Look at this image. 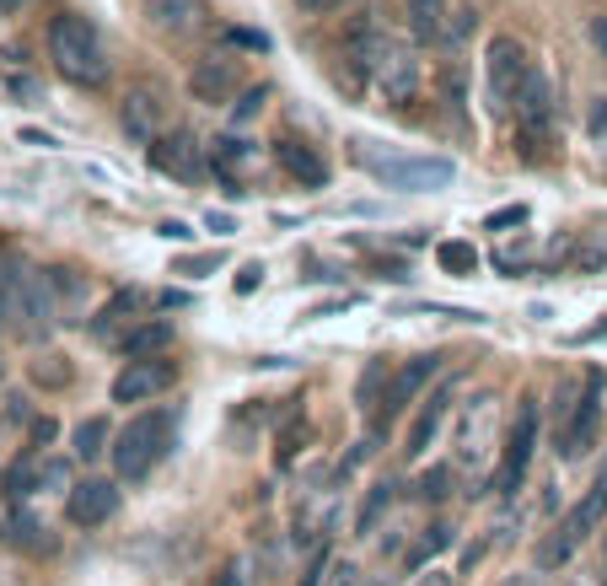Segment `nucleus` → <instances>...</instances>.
I'll return each instance as SVG.
<instances>
[{
  "label": "nucleus",
  "instance_id": "f3484780",
  "mask_svg": "<svg viewBox=\"0 0 607 586\" xmlns=\"http://www.w3.org/2000/svg\"><path fill=\"white\" fill-rule=\"evenodd\" d=\"M145 16H151L156 33L188 38V33L205 22V0H145Z\"/></svg>",
  "mask_w": 607,
  "mask_h": 586
},
{
  "label": "nucleus",
  "instance_id": "9b49d317",
  "mask_svg": "<svg viewBox=\"0 0 607 586\" xmlns=\"http://www.w3.org/2000/svg\"><path fill=\"white\" fill-rule=\"evenodd\" d=\"M516 125L527 130V140L538 145L553 125V114H559V97H553V81H548L544 70H527V81H522V92H516Z\"/></svg>",
  "mask_w": 607,
  "mask_h": 586
},
{
  "label": "nucleus",
  "instance_id": "72a5a7b5",
  "mask_svg": "<svg viewBox=\"0 0 607 586\" xmlns=\"http://www.w3.org/2000/svg\"><path fill=\"white\" fill-rule=\"evenodd\" d=\"M586 130H592V140H597V145H607V97H597V103H592Z\"/></svg>",
  "mask_w": 607,
  "mask_h": 586
},
{
  "label": "nucleus",
  "instance_id": "2eb2a0df",
  "mask_svg": "<svg viewBox=\"0 0 607 586\" xmlns=\"http://www.w3.org/2000/svg\"><path fill=\"white\" fill-rule=\"evenodd\" d=\"M435 377H441V355H415V361H409V366L393 377L387 398H382V403H387V420H393L398 409H409V403L420 398V388H425V383H435Z\"/></svg>",
  "mask_w": 607,
  "mask_h": 586
},
{
  "label": "nucleus",
  "instance_id": "473e14b6",
  "mask_svg": "<svg viewBox=\"0 0 607 586\" xmlns=\"http://www.w3.org/2000/svg\"><path fill=\"white\" fill-rule=\"evenodd\" d=\"M328 586H361V565H350V560H334V565H328Z\"/></svg>",
  "mask_w": 607,
  "mask_h": 586
},
{
  "label": "nucleus",
  "instance_id": "4468645a",
  "mask_svg": "<svg viewBox=\"0 0 607 586\" xmlns=\"http://www.w3.org/2000/svg\"><path fill=\"white\" fill-rule=\"evenodd\" d=\"M124 134L135 140V145H151L156 134H162V125H167V114H162V97L151 92V86H135L129 97H124Z\"/></svg>",
  "mask_w": 607,
  "mask_h": 586
},
{
  "label": "nucleus",
  "instance_id": "aec40b11",
  "mask_svg": "<svg viewBox=\"0 0 607 586\" xmlns=\"http://www.w3.org/2000/svg\"><path fill=\"white\" fill-rule=\"evenodd\" d=\"M446 0H404V16H409V33L420 44H441L446 38Z\"/></svg>",
  "mask_w": 607,
  "mask_h": 586
},
{
  "label": "nucleus",
  "instance_id": "58836bf2",
  "mask_svg": "<svg viewBox=\"0 0 607 586\" xmlns=\"http://www.w3.org/2000/svg\"><path fill=\"white\" fill-rule=\"evenodd\" d=\"M232 44H243V49H258V55L269 49V38H264V33H247V27H237V33H232Z\"/></svg>",
  "mask_w": 607,
  "mask_h": 586
},
{
  "label": "nucleus",
  "instance_id": "de8ad7c7",
  "mask_svg": "<svg viewBox=\"0 0 607 586\" xmlns=\"http://www.w3.org/2000/svg\"><path fill=\"white\" fill-rule=\"evenodd\" d=\"M505 586H548V582H544V576H511Z\"/></svg>",
  "mask_w": 607,
  "mask_h": 586
},
{
  "label": "nucleus",
  "instance_id": "cd10ccee",
  "mask_svg": "<svg viewBox=\"0 0 607 586\" xmlns=\"http://www.w3.org/2000/svg\"><path fill=\"white\" fill-rule=\"evenodd\" d=\"M135 302H140L135 291H119V296H114V302H108V307L92 318V333H97V339H108V333H114V324H124V313H135Z\"/></svg>",
  "mask_w": 607,
  "mask_h": 586
},
{
  "label": "nucleus",
  "instance_id": "f257e3e1",
  "mask_svg": "<svg viewBox=\"0 0 607 586\" xmlns=\"http://www.w3.org/2000/svg\"><path fill=\"white\" fill-rule=\"evenodd\" d=\"M350 55H355V66L371 75V86H376L387 103H415V92H420V55H415L404 38H393V33L361 22V27L350 33Z\"/></svg>",
  "mask_w": 607,
  "mask_h": 586
},
{
  "label": "nucleus",
  "instance_id": "49530a36",
  "mask_svg": "<svg viewBox=\"0 0 607 586\" xmlns=\"http://www.w3.org/2000/svg\"><path fill=\"white\" fill-rule=\"evenodd\" d=\"M323 571H328V560H317V565H312V576H306L302 586H323Z\"/></svg>",
  "mask_w": 607,
  "mask_h": 586
},
{
  "label": "nucleus",
  "instance_id": "79ce46f5",
  "mask_svg": "<svg viewBox=\"0 0 607 586\" xmlns=\"http://www.w3.org/2000/svg\"><path fill=\"white\" fill-rule=\"evenodd\" d=\"M592 44L607 55V16H592Z\"/></svg>",
  "mask_w": 607,
  "mask_h": 586
},
{
  "label": "nucleus",
  "instance_id": "dca6fc26",
  "mask_svg": "<svg viewBox=\"0 0 607 586\" xmlns=\"http://www.w3.org/2000/svg\"><path fill=\"white\" fill-rule=\"evenodd\" d=\"M188 86H194L199 103H226V97L237 92V60H226V55H221V60H215V55L199 60L194 75H188Z\"/></svg>",
  "mask_w": 607,
  "mask_h": 586
},
{
  "label": "nucleus",
  "instance_id": "1a4fd4ad",
  "mask_svg": "<svg viewBox=\"0 0 607 586\" xmlns=\"http://www.w3.org/2000/svg\"><path fill=\"white\" fill-rule=\"evenodd\" d=\"M527 70L533 66H527V55H522L516 38H494V44H489V103H494V114H505V108L516 103Z\"/></svg>",
  "mask_w": 607,
  "mask_h": 586
},
{
  "label": "nucleus",
  "instance_id": "f03ea898",
  "mask_svg": "<svg viewBox=\"0 0 607 586\" xmlns=\"http://www.w3.org/2000/svg\"><path fill=\"white\" fill-rule=\"evenodd\" d=\"M0 302H5V328L22 333V339H44L55 324H65L55 280L38 274V269H11V274H0Z\"/></svg>",
  "mask_w": 607,
  "mask_h": 586
},
{
  "label": "nucleus",
  "instance_id": "0eeeda50",
  "mask_svg": "<svg viewBox=\"0 0 607 586\" xmlns=\"http://www.w3.org/2000/svg\"><path fill=\"white\" fill-rule=\"evenodd\" d=\"M597 425H603V377L592 372V377L581 383V398H575L570 420L559 425V457H564V462H575V457L592 453V442H597Z\"/></svg>",
  "mask_w": 607,
  "mask_h": 586
},
{
  "label": "nucleus",
  "instance_id": "37998d69",
  "mask_svg": "<svg viewBox=\"0 0 607 586\" xmlns=\"http://www.w3.org/2000/svg\"><path fill=\"white\" fill-rule=\"evenodd\" d=\"M33 442H38V447L55 442V420H38V425H33Z\"/></svg>",
  "mask_w": 607,
  "mask_h": 586
},
{
  "label": "nucleus",
  "instance_id": "20e7f679",
  "mask_svg": "<svg viewBox=\"0 0 607 586\" xmlns=\"http://www.w3.org/2000/svg\"><path fill=\"white\" fill-rule=\"evenodd\" d=\"M173 447V414L167 409H145L114 436V468L119 479H145Z\"/></svg>",
  "mask_w": 607,
  "mask_h": 586
},
{
  "label": "nucleus",
  "instance_id": "6e6552de",
  "mask_svg": "<svg viewBox=\"0 0 607 586\" xmlns=\"http://www.w3.org/2000/svg\"><path fill=\"white\" fill-rule=\"evenodd\" d=\"M533 447H538V403H522V414H516V425H511V436H505V457H500V468H494V479H489L494 495H511V490L527 479Z\"/></svg>",
  "mask_w": 607,
  "mask_h": 586
},
{
  "label": "nucleus",
  "instance_id": "f8f14e48",
  "mask_svg": "<svg viewBox=\"0 0 607 586\" xmlns=\"http://www.w3.org/2000/svg\"><path fill=\"white\" fill-rule=\"evenodd\" d=\"M119 512V484L114 479H81L65 490V517L75 527H103V521Z\"/></svg>",
  "mask_w": 607,
  "mask_h": 586
},
{
  "label": "nucleus",
  "instance_id": "4be33fe9",
  "mask_svg": "<svg viewBox=\"0 0 607 586\" xmlns=\"http://www.w3.org/2000/svg\"><path fill=\"white\" fill-rule=\"evenodd\" d=\"M108 442H114V431H108V420H103V414L81 420V425H75V436H70V447H75V457H81V462H97L103 453H114Z\"/></svg>",
  "mask_w": 607,
  "mask_h": 586
},
{
  "label": "nucleus",
  "instance_id": "c9c22d12",
  "mask_svg": "<svg viewBox=\"0 0 607 586\" xmlns=\"http://www.w3.org/2000/svg\"><path fill=\"white\" fill-rule=\"evenodd\" d=\"M446 479H452L446 468H430L425 479H420V495H425V501H441V495H446Z\"/></svg>",
  "mask_w": 607,
  "mask_h": 586
},
{
  "label": "nucleus",
  "instance_id": "bb28decb",
  "mask_svg": "<svg viewBox=\"0 0 607 586\" xmlns=\"http://www.w3.org/2000/svg\"><path fill=\"white\" fill-rule=\"evenodd\" d=\"M393 495H398V484H376V490L365 495L361 517H355V527H361V538H371V532H376V521H382V512L393 506Z\"/></svg>",
  "mask_w": 607,
  "mask_h": 586
},
{
  "label": "nucleus",
  "instance_id": "c03bdc74",
  "mask_svg": "<svg viewBox=\"0 0 607 586\" xmlns=\"http://www.w3.org/2000/svg\"><path fill=\"white\" fill-rule=\"evenodd\" d=\"M339 5H350V0H302V11H339Z\"/></svg>",
  "mask_w": 607,
  "mask_h": 586
},
{
  "label": "nucleus",
  "instance_id": "7c9ffc66",
  "mask_svg": "<svg viewBox=\"0 0 607 586\" xmlns=\"http://www.w3.org/2000/svg\"><path fill=\"white\" fill-rule=\"evenodd\" d=\"M215 263H221V254H188V259H178V274H194V280H205Z\"/></svg>",
  "mask_w": 607,
  "mask_h": 586
},
{
  "label": "nucleus",
  "instance_id": "a878e982",
  "mask_svg": "<svg viewBox=\"0 0 607 586\" xmlns=\"http://www.w3.org/2000/svg\"><path fill=\"white\" fill-rule=\"evenodd\" d=\"M435 263H441L446 274H474V269H479V248H474V243H441V248H435Z\"/></svg>",
  "mask_w": 607,
  "mask_h": 586
},
{
  "label": "nucleus",
  "instance_id": "412c9836",
  "mask_svg": "<svg viewBox=\"0 0 607 586\" xmlns=\"http://www.w3.org/2000/svg\"><path fill=\"white\" fill-rule=\"evenodd\" d=\"M162 350H173V324L167 318H151V324L124 333V355L129 361H145V355H162Z\"/></svg>",
  "mask_w": 607,
  "mask_h": 586
},
{
  "label": "nucleus",
  "instance_id": "9d476101",
  "mask_svg": "<svg viewBox=\"0 0 607 586\" xmlns=\"http://www.w3.org/2000/svg\"><path fill=\"white\" fill-rule=\"evenodd\" d=\"M145 151H151V167H156V173H167V178L194 184V178L205 173V145H199L188 130H173V134L162 130L151 145H145Z\"/></svg>",
  "mask_w": 607,
  "mask_h": 586
},
{
  "label": "nucleus",
  "instance_id": "a19ab883",
  "mask_svg": "<svg viewBox=\"0 0 607 586\" xmlns=\"http://www.w3.org/2000/svg\"><path fill=\"white\" fill-rule=\"evenodd\" d=\"M5 420H27V403H22V392H5Z\"/></svg>",
  "mask_w": 607,
  "mask_h": 586
},
{
  "label": "nucleus",
  "instance_id": "39448f33",
  "mask_svg": "<svg viewBox=\"0 0 607 586\" xmlns=\"http://www.w3.org/2000/svg\"><path fill=\"white\" fill-rule=\"evenodd\" d=\"M603 521H607V462H603V473L592 479V490H586V495L564 512V521L553 527V538L538 543V565H548V571H553V565H570V554H575Z\"/></svg>",
  "mask_w": 607,
  "mask_h": 586
},
{
  "label": "nucleus",
  "instance_id": "4c0bfd02",
  "mask_svg": "<svg viewBox=\"0 0 607 586\" xmlns=\"http://www.w3.org/2000/svg\"><path fill=\"white\" fill-rule=\"evenodd\" d=\"M205 226H210V232H221V237H232V232H237V221H232L226 210H210V215H205Z\"/></svg>",
  "mask_w": 607,
  "mask_h": 586
},
{
  "label": "nucleus",
  "instance_id": "a18cd8bd",
  "mask_svg": "<svg viewBox=\"0 0 607 586\" xmlns=\"http://www.w3.org/2000/svg\"><path fill=\"white\" fill-rule=\"evenodd\" d=\"M415 586H457V582H452L446 571H430V576H420V582H415Z\"/></svg>",
  "mask_w": 607,
  "mask_h": 586
},
{
  "label": "nucleus",
  "instance_id": "2f4dec72",
  "mask_svg": "<svg viewBox=\"0 0 607 586\" xmlns=\"http://www.w3.org/2000/svg\"><path fill=\"white\" fill-rule=\"evenodd\" d=\"M522 221H527V204H505V210H494V215H489L485 226H489V232H500V226H522Z\"/></svg>",
  "mask_w": 607,
  "mask_h": 586
},
{
  "label": "nucleus",
  "instance_id": "ddd939ff",
  "mask_svg": "<svg viewBox=\"0 0 607 586\" xmlns=\"http://www.w3.org/2000/svg\"><path fill=\"white\" fill-rule=\"evenodd\" d=\"M173 383V361L162 355H145V361H129L119 377H114V403H145Z\"/></svg>",
  "mask_w": 607,
  "mask_h": 586
},
{
  "label": "nucleus",
  "instance_id": "c85d7f7f",
  "mask_svg": "<svg viewBox=\"0 0 607 586\" xmlns=\"http://www.w3.org/2000/svg\"><path fill=\"white\" fill-rule=\"evenodd\" d=\"M70 457H38V490H70Z\"/></svg>",
  "mask_w": 607,
  "mask_h": 586
},
{
  "label": "nucleus",
  "instance_id": "6ab92c4d",
  "mask_svg": "<svg viewBox=\"0 0 607 586\" xmlns=\"http://www.w3.org/2000/svg\"><path fill=\"white\" fill-rule=\"evenodd\" d=\"M275 151H280V162H285V173H291V178H302V184H312V189H323V184H328V162H323L306 140H280Z\"/></svg>",
  "mask_w": 607,
  "mask_h": 586
},
{
  "label": "nucleus",
  "instance_id": "09e8293b",
  "mask_svg": "<svg viewBox=\"0 0 607 586\" xmlns=\"http://www.w3.org/2000/svg\"><path fill=\"white\" fill-rule=\"evenodd\" d=\"M22 5H27V0H0V16H16Z\"/></svg>",
  "mask_w": 607,
  "mask_h": 586
},
{
  "label": "nucleus",
  "instance_id": "f704fd0d",
  "mask_svg": "<svg viewBox=\"0 0 607 586\" xmlns=\"http://www.w3.org/2000/svg\"><path fill=\"white\" fill-rule=\"evenodd\" d=\"M247 571H253V554H237V560L221 571V582L215 586H247Z\"/></svg>",
  "mask_w": 607,
  "mask_h": 586
},
{
  "label": "nucleus",
  "instance_id": "c756f323",
  "mask_svg": "<svg viewBox=\"0 0 607 586\" xmlns=\"http://www.w3.org/2000/svg\"><path fill=\"white\" fill-rule=\"evenodd\" d=\"M264 103H269V92H264V86H247L243 97H237V108H232V125H253V119L264 114Z\"/></svg>",
  "mask_w": 607,
  "mask_h": 586
},
{
  "label": "nucleus",
  "instance_id": "a211bd4d",
  "mask_svg": "<svg viewBox=\"0 0 607 586\" xmlns=\"http://www.w3.org/2000/svg\"><path fill=\"white\" fill-rule=\"evenodd\" d=\"M452 392H457V377H446L441 383V392L430 398L425 409H420V420H415V431H409V457H420L435 442V431L446 425V409H452Z\"/></svg>",
  "mask_w": 607,
  "mask_h": 586
},
{
  "label": "nucleus",
  "instance_id": "e433bc0d",
  "mask_svg": "<svg viewBox=\"0 0 607 586\" xmlns=\"http://www.w3.org/2000/svg\"><path fill=\"white\" fill-rule=\"evenodd\" d=\"M253 285H264V263H258V259L243 263V274H237V291H243V296L253 291Z\"/></svg>",
  "mask_w": 607,
  "mask_h": 586
},
{
  "label": "nucleus",
  "instance_id": "393cba45",
  "mask_svg": "<svg viewBox=\"0 0 607 586\" xmlns=\"http://www.w3.org/2000/svg\"><path fill=\"white\" fill-rule=\"evenodd\" d=\"M11 538H16L22 549H49V527L33 517L27 506H16V512H11Z\"/></svg>",
  "mask_w": 607,
  "mask_h": 586
},
{
  "label": "nucleus",
  "instance_id": "7ed1b4c3",
  "mask_svg": "<svg viewBox=\"0 0 607 586\" xmlns=\"http://www.w3.org/2000/svg\"><path fill=\"white\" fill-rule=\"evenodd\" d=\"M49 60L70 86H103L108 81V49L86 16H55L49 22Z\"/></svg>",
  "mask_w": 607,
  "mask_h": 586
},
{
  "label": "nucleus",
  "instance_id": "ea45409f",
  "mask_svg": "<svg viewBox=\"0 0 607 586\" xmlns=\"http://www.w3.org/2000/svg\"><path fill=\"white\" fill-rule=\"evenodd\" d=\"M156 232H162L167 243H188V237H194V232H188V221H162Z\"/></svg>",
  "mask_w": 607,
  "mask_h": 586
},
{
  "label": "nucleus",
  "instance_id": "5701e85b",
  "mask_svg": "<svg viewBox=\"0 0 607 586\" xmlns=\"http://www.w3.org/2000/svg\"><path fill=\"white\" fill-rule=\"evenodd\" d=\"M489 425H494V398H479V420H474V409H468V425H463V462H485Z\"/></svg>",
  "mask_w": 607,
  "mask_h": 586
},
{
  "label": "nucleus",
  "instance_id": "423d86ee",
  "mask_svg": "<svg viewBox=\"0 0 607 586\" xmlns=\"http://www.w3.org/2000/svg\"><path fill=\"white\" fill-rule=\"evenodd\" d=\"M361 162L387 189H398V195H435V189H446V184L457 178V167H452L446 156H387V162L361 156Z\"/></svg>",
  "mask_w": 607,
  "mask_h": 586
},
{
  "label": "nucleus",
  "instance_id": "b1692460",
  "mask_svg": "<svg viewBox=\"0 0 607 586\" xmlns=\"http://www.w3.org/2000/svg\"><path fill=\"white\" fill-rule=\"evenodd\" d=\"M474 33H479V11H474V5H452V11H446V38H441V44H446V49H463Z\"/></svg>",
  "mask_w": 607,
  "mask_h": 586
}]
</instances>
